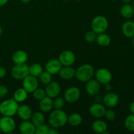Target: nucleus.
Returning a JSON list of instances; mask_svg holds the SVG:
<instances>
[{
  "label": "nucleus",
  "mask_w": 134,
  "mask_h": 134,
  "mask_svg": "<svg viewBox=\"0 0 134 134\" xmlns=\"http://www.w3.org/2000/svg\"><path fill=\"white\" fill-rule=\"evenodd\" d=\"M68 116L62 109H55L48 116V124L52 128H58L64 126L68 122Z\"/></svg>",
  "instance_id": "1"
},
{
  "label": "nucleus",
  "mask_w": 134,
  "mask_h": 134,
  "mask_svg": "<svg viewBox=\"0 0 134 134\" xmlns=\"http://www.w3.org/2000/svg\"><path fill=\"white\" fill-rule=\"evenodd\" d=\"M95 71L92 65L89 64H85L81 65L75 70V76L78 81L82 82H86L92 79Z\"/></svg>",
  "instance_id": "2"
},
{
  "label": "nucleus",
  "mask_w": 134,
  "mask_h": 134,
  "mask_svg": "<svg viewBox=\"0 0 134 134\" xmlns=\"http://www.w3.org/2000/svg\"><path fill=\"white\" fill-rule=\"evenodd\" d=\"M18 106V103L14 98L4 100L0 104V113L3 116H13L16 114Z\"/></svg>",
  "instance_id": "3"
},
{
  "label": "nucleus",
  "mask_w": 134,
  "mask_h": 134,
  "mask_svg": "<svg viewBox=\"0 0 134 134\" xmlns=\"http://www.w3.org/2000/svg\"><path fill=\"white\" fill-rule=\"evenodd\" d=\"M109 22L107 18L102 15L96 16L92 20L91 23L92 30L97 34L104 33L107 30Z\"/></svg>",
  "instance_id": "4"
},
{
  "label": "nucleus",
  "mask_w": 134,
  "mask_h": 134,
  "mask_svg": "<svg viewBox=\"0 0 134 134\" xmlns=\"http://www.w3.org/2000/svg\"><path fill=\"white\" fill-rule=\"evenodd\" d=\"M16 128V122L12 116H3L0 119V130L5 133H12Z\"/></svg>",
  "instance_id": "5"
},
{
  "label": "nucleus",
  "mask_w": 134,
  "mask_h": 134,
  "mask_svg": "<svg viewBox=\"0 0 134 134\" xmlns=\"http://www.w3.org/2000/svg\"><path fill=\"white\" fill-rule=\"evenodd\" d=\"M28 75L29 66L26 64H15L11 69V75L15 79H24Z\"/></svg>",
  "instance_id": "6"
},
{
  "label": "nucleus",
  "mask_w": 134,
  "mask_h": 134,
  "mask_svg": "<svg viewBox=\"0 0 134 134\" xmlns=\"http://www.w3.org/2000/svg\"><path fill=\"white\" fill-rule=\"evenodd\" d=\"M81 96V91L77 86H71L65 90L64 93V99L69 103L77 102Z\"/></svg>",
  "instance_id": "7"
},
{
  "label": "nucleus",
  "mask_w": 134,
  "mask_h": 134,
  "mask_svg": "<svg viewBox=\"0 0 134 134\" xmlns=\"http://www.w3.org/2000/svg\"><path fill=\"white\" fill-rule=\"evenodd\" d=\"M94 74H95L96 79L102 85L110 83L113 78L111 72L106 68H100L98 69Z\"/></svg>",
  "instance_id": "8"
},
{
  "label": "nucleus",
  "mask_w": 134,
  "mask_h": 134,
  "mask_svg": "<svg viewBox=\"0 0 134 134\" xmlns=\"http://www.w3.org/2000/svg\"><path fill=\"white\" fill-rule=\"evenodd\" d=\"M58 60L62 66H71L75 62L76 56L72 51L66 50L61 52Z\"/></svg>",
  "instance_id": "9"
},
{
  "label": "nucleus",
  "mask_w": 134,
  "mask_h": 134,
  "mask_svg": "<svg viewBox=\"0 0 134 134\" xmlns=\"http://www.w3.org/2000/svg\"><path fill=\"white\" fill-rule=\"evenodd\" d=\"M39 82L37 77L28 75L23 79L22 87L27 92V93H32L38 88Z\"/></svg>",
  "instance_id": "10"
},
{
  "label": "nucleus",
  "mask_w": 134,
  "mask_h": 134,
  "mask_svg": "<svg viewBox=\"0 0 134 134\" xmlns=\"http://www.w3.org/2000/svg\"><path fill=\"white\" fill-rule=\"evenodd\" d=\"M106 109L103 104L100 103H93L89 108V113L90 115L96 119H100L104 116Z\"/></svg>",
  "instance_id": "11"
},
{
  "label": "nucleus",
  "mask_w": 134,
  "mask_h": 134,
  "mask_svg": "<svg viewBox=\"0 0 134 134\" xmlns=\"http://www.w3.org/2000/svg\"><path fill=\"white\" fill-rule=\"evenodd\" d=\"M100 88V83L96 79H91L86 82L85 90L86 93L91 96H94L96 94H99Z\"/></svg>",
  "instance_id": "12"
},
{
  "label": "nucleus",
  "mask_w": 134,
  "mask_h": 134,
  "mask_svg": "<svg viewBox=\"0 0 134 134\" xmlns=\"http://www.w3.org/2000/svg\"><path fill=\"white\" fill-rule=\"evenodd\" d=\"M61 91V87L58 82L55 81H51L47 84L45 88L46 95L51 98H55L60 94Z\"/></svg>",
  "instance_id": "13"
},
{
  "label": "nucleus",
  "mask_w": 134,
  "mask_h": 134,
  "mask_svg": "<svg viewBox=\"0 0 134 134\" xmlns=\"http://www.w3.org/2000/svg\"><path fill=\"white\" fill-rule=\"evenodd\" d=\"M62 68V65L58 59H51L48 60L45 65L46 71L49 72L52 75H56L59 73L60 69Z\"/></svg>",
  "instance_id": "14"
},
{
  "label": "nucleus",
  "mask_w": 134,
  "mask_h": 134,
  "mask_svg": "<svg viewBox=\"0 0 134 134\" xmlns=\"http://www.w3.org/2000/svg\"><path fill=\"white\" fill-rule=\"evenodd\" d=\"M102 101L106 107L113 108L118 105L119 102V98L115 93L108 92L104 96Z\"/></svg>",
  "instance_id": "15"
},
{
  "label": "nucleus",
  "mask_w": 134,
  "mask_h": 134,
  "mask_svg": "<svg viewBox=\"0 0 134 134\" xmlns=\"http://www.w3.org/2000/svg\"><path fill=\"white\" fill-rule=\"evenodd\" d=\"M16 114L22 120H29L32 116V110L27 105H22L18 106Z\"/></svg>",
  "instance_id": "16"
},
{
  "label": "nucleus",
  "mask_w": 134,
  "mask_h": 134,
  "mask_svg": "<svg viewBox=\"0 0 134 134\" xmlns=\"http://www.w3.org/2000/svg\"><path fill=\"white\" fill-rule=\"evenodd\" d=\"M39 107L41 111L43 113H48L53 108V100L52 98L46 96L44 98L39 100Z\"/></svg>",
  "instance_id": "17"
},
{
  "label": "nucleus",
  "mask_w": 134,
  "mask_h": 134,
  "mask_svg": "<svg viewBox=\"0 0 134 134\" xmlns=\"http://www.w3.org/2000/svg\"><path fill=\"white\" fill-rule=\"evenodd\" d=\"M36 127L29 120H23L20 124L19 130L22 134H34Z\"/></svg>",
  "instance_id": "18"
},
{
  "label": "nucleus",
  "mask_w": 134,
  "mask_h": 134,
  "mask_svg": "<svg viewBox=\"0 0 134 134\" xmlns=\"http://www.w3.org/2000/svg\"><path fill=\"white\" fill-rule=\"evenodd\" d=\"M28 59V55L22 50L16 51L12 56V60L15 64H26Z\"/></svg>",
  "instance_id": "19"
},
{
  "label": "nucleus",
  "mask_w": 134,
  "mask_h": 134,
  "mask_svg": "<svg viewBox=\"0 0 134 134\" xmlns=\"http://www.w3.org/2000/svg\"><path fill=\"white\" fill-rule=\"evenodd\" d=\"M59 75L64 80H70L75 76V70L71 66H62Z\"/></svg>",
  "instance_id": "20"
},
{
  "label": "nucleus",
  "mask_w": 134,
  "mask_h": 134,
  "mask_svg": "<svg viewBox=\"0 0 134 134\" xmlns=\"http://www.w3.org/2000/svg\"><path fill=\"white\" fill-rule=\"evenodd\" d=\"M122 31L126 37H134V22L132 21L124 22L122 27Z\"/></svg>",
  "instance_id": "21"
},
{
  "label": "nucleus",
  "mask_w": 134,
  "mask_h": 134,
  "mask_svg": "<svg viewBox=\"0 0 134 134\" xmlns=\"http://www.w3.org/2000/svg\"><path fill=\"white\" fill-rule=\"evenodd\" d=\"M92 129L96 133H103L105 131L107 130V125L106 122L100 119H97L94 120L92 123Z\"/></svg>",
  "instance_id": "22"
},
{
  "label": "nucleus",
  "mask_w": 134,
  "mask_h": 134,
  "mask_svg": "<svg viewBox=\"0 0 134 134\" xmlns=\"http://www.w3.org/2000/svg\"><path fill=\"white\" fill-rule=\"evenodd\" d=\"M27 95L28 93L23 87L19 88L14 92L13 98L18 103H22L27 99Z\"/></svg>",
  "instance_id": "23"
},
{
  "label": "nucleus",
  "mask_w": 134,
  "mask_h": 134,
  "mask_svg": "<svg viewBox=\"0 0 134 134\" xmlns=\"http://www.w3.org/2000/svg\"><path fill=\"white\" fill-rule=\"evenodd\" d=\"M111 37H109V35L105 34V32L98 34L96 39V41L97 42L98 45L103 47H105L109 45L111 43Z\"/></svg>",
  "instance_id": "24"
},
{
  "label": "nucleus",
  "mask_w": 134,
  "mask_h": 134,
  "mask_svg": "<svg viewBox=\"0 0 134 134\" xmlns=\"http://www.w3.org/2000/svg\"><path fill=\"white\" fill-rule=\"evenodd\" d=\"M82 122V117L79 113H73L71 114L68 118V122L72 126H79Z\"/></svg>",
  "instance_id": "25"
},
{
  "label": "nucleus",
  "mask_w": 134,
  "mask_h": 134,
  "mask_svg": "<svg viewBox=\"0 0 134 134\" xmlns=\"http://www.w3.org/2000/svg\"><path fill=\"white\" fill-rule=\"evenodd\" d=\"M44 121H45V118L42 112L37 111L32 114V116L31 117V122L35 127L44 124Z\"/></svg>",
  "instance_id": "26"
},
{
  "label": "nucleus",
  "mask_w": 134,
  "mask_h": 134,
  "mask_svg": "<svg viewBox=\"0 0 134 134\" xmlns=\"http://www.w3.org/2000/svg\"><path fill=\"white\" fill-rule=\"evenodd\" d=\"M134 9L132 5L124 3L120 9V14L124 18H130L133 15Z\"/></svg>",
  "instance_id": "27"
},
{
  "label": "nucleus",
  "mask_w": 134,
  "mask_h": 134,
  "mask_svg": "<svg viewBox=\"0 0 134 134\" xmlns=\"http://www.w3.org/2000/svg\"><path fill=\"white\" fill-rule=\"evenodd\" d=\"M43 71V68L39 64L35 63L29 66V75L37 77V78L39 77Z\"/></svg>",
  "instance_id": "28"
},
{
  "label": "nucleus",
  "mask_w": 134,
  "mask_h": 134,
  "mask_svg": "<svg viewBox=\"0 0 134 134\" xmlns=\"http://www.w3.org/2000/svg\"><path fill=\"white\" fill-rule=\"evenodd\" d=\"M52 75L49 72H48L47 71H44L42 72L41 74L39 75V78L41 83L47 85V84L52 81Z\"/></svg>",
  "instance_id": "29"
},
{
  "label": "nucleus",
  "mask_w": 134,
  "mask_h": 134,
  "mask_svg": "<svg viewBox=\"0 0 134 134\" xmlns=\"http://www.w3.org/2000/svg\"><path fill=\"white\" fill-rule=\"evenodd\" d=\"M124 124L128 130L134 132V114L127 116L124 121Z\"/></svg>",
  "instance_id": "30"
},
{
  "label": "nucleus",
  "mask_w": 134,
  "mask_h": 134,
  "mask_svg": "<svg viewBox=\"0 0 134 134\" xmlns=\"http://www.w3.org/2000/svg\"><path fill=\"white\" fill-rule=\"evenodd\" d=\"M65 99L62 97H56L53 100V108L54 109H62L65 105Z\"/></svg>",
  "instance_id": "31"
},
{
  "label": "nucleus",
  "mask_w": 134,
  "mask_h": 134,
  "mask_svg": "<svg viewBox=\"0 0 134 134\" xmlns=\"http://www.w3.org/2000/svg\"><path fill=\"white\" fill-rule=\"evenodd\" d=\"M33 97L34 99H37V100H41L43 99V98L46 96V92L45 90H43L42 88H36L34 92H32Z\"/></svg>",
  "instance_id": "32"
},
{
  "label": "nucleus",
  "mask_w": 134,
  "mask_h": 134,
  "mask_svg": "<svg viewBox=\"0 0 134 134\" xmlns=\"http://www.w3.org/2000/svg\"><path fill=\"white\" fill-rule=\"evenodd\" d=\"M97 35H98V34H97L95 31H93L92 30H90V31H88L86 34H85V41L89 43H93V42L96 41Z\"/></svg>",
  "instance_id": "33"
},
{
  "label": "nucleus",
  "mask_w": 134,
  "mask_h": 134,
  "mask_svg": "<svg viewBox=\"0 0 134 134\" xmlns=\"http://www.w3.org/2000/svg\"><path fill=\"white\" fill-rule=\"evenodd\" d=\"M48 129L49 127L46 124H43L42 125L37 126L35 128V133L36 134H47L48 133Z\"/></svg>",
  "instance_id": "34"
},
{
  "label": "nucleus",
  "mask_w": 134,
  "mask_h": 134,
  "mask_svg": "<svg viewBox=\"0 0 134 134\" xmlns=\"http://www.w3.org/2000/svg\"><path fill=\"white\" fill-rule=\"evenodd\" d=\"M104 116L106 118V119L108 120H114L116 118V113L113 110L111 109H106L105 113Z\"/></svg>",
  "instance_id": "35"
},
{
  "label": "nucleus",
  "mask_w": 134,
  "mask_h": 134,
  "mask_svg": "<svg viewBox=\"0 0 134 134\" xmlns=\"http://www.w3.org/2000/svg\"><path fill=\"white\" fill-rule=\"evenodd\" d=\"M8 88L5 86L1 85L0 86V98H4L8 94Z\"/></svg>",
  "instance_id": "36"
},
{
  "label": "nucleus",
  "mask_w": 134,
  "mask_h": 134,
  "mask_svg": "<svg viewBox=\"0 0 134 134\" xmlns=\"http://www.w3.org/2000/svg\"><path fill=\"white\" fill-rule=\"evenodd\" d=\"M7 71L3 67L0 66V79H3L6 76Z\"/></svg>",
  "instance_id": "37"
},
{
  "label": "nucleus",
  "mask_w": 134,
  "mask_h": 134,
  "mask_svg": "<svg viewBox=\"0 0 134 134\" xmlns=\"http://www.w3.org/2000/svg\"><path fill=\"white\" fill-rule=\"evenodd\" d=\"M59 132L56 128H49L48 131V133L47 134H58Z\"/></svg>",
  "instance_id": "38"
},
{
  "label": "nucleus",
  "mask_w": 134,
  "mask_h": 134,
  "mask_svg": "<svg viewBox=\"0 0 134 134\" xmlns=\"http://www.w3.org/2000/svg\"><path fill=\"white\" fill-rule=\"evenodd\" d=\"M94 97H95L96 102H98V103H100V102L103 100V98H102L100 95H99V94H96V96H94Z\"/></svg>",
  "instance_id": "39"
},
{
  "label": "nucleus",
  "mask_w": 134,
  "mask_h": 134,
  "mask_svg": "<svg viewBox=\"0 0 134 134\" xmlns=\"http://www.w3.org/2000/svg\"><path fill=\"white\" fill-rule=\"evenodd\" d=\"M111 88H112V86L110 85V83H107L105 85V89L107 91H111Z\"/></svg>",
  "instance_id": "40"
},
{
  "label": "nucleus",
  "mask_w": 134,
  "mask_h": 134,
  "mask_svg": "<svg viewBox=\"0 0 134 134\" xmlns=\"http://www.w3.org/2000/svg\"><path fill=\"white\" fill-rule=\"evenodd\" d=\"M130 111L132 114H134V101L130 105Z\"/></svg>",
  "instance_id": "41"
},
{
  "label": "nucleus",
  "mask_w": 134,
  "mask_h": 134,
  "mask_svg": "<svg viewBox=\"0 0 134 134\" xmlns=\"http://www.w3.org/2000/svg\"><path fill=\"white\" fill-rule=\"evenodd\" d=\"M8 1H9V0H0V7L4 6L5 5H6Z\"/></svg>",
  "instance_id": "42"
},
{
  "label": "nucleus",
  "mask_w": 134,
  "mask_h": 134,
  "mask_svg": "<svg viewBox=\"0 0 134 134\" xmlns=\"http://www.w3.org/2000/svg\"><path fill=\"white\" fill-rule=\"evenodd\" d=\"M123 3H129L130 2L132 1V0H120Z\"/></svg>",
  "instance_id": "43"
},
{
  "label": "nucleus",
  "mask_w": 134,
  "mask_h": 134,
  "mask_svg": "<svg viewBox=\"0 0 134 134\" xmlns=\"http://www.w3.org/2000/svg\"><path fill=\"white\" fill-rule=\"evenodd\" d=\"M20 1H21V2L23 3L26 4V3H28L30 2L31 0H20Z\"/></svg>",
  "instance_id": "44"
},
{
  "label": "nucleus",
  "mask_w": 134,
  "mask_h": 134,
  "mask_svg": "<svg viewBox=\"0 0 134 134\" xmlns=\"http://www.w3.org/2000/svg\"><path fill=\"white\" fill-rule=\"evenodd\" d=\"M2 34H3V28H2V27L0 26V37L2 35Z\"/></svg>",
  "instance_id": "45"
},
{
  "label": "nucleus",
  "mask_w": 134,
  "mask_h": 134,
  "mask_svg": "<svg viewBox=\"0 0 134 134\" xmlns=\"http://www.w3.org/2000/svg\"><path fill=\"white\" fill-rule=\"evenodd\" d=\"M132 44H133V45H134V37H132Z\"/></svg>",
  "instance_id": "46"
},
{
  "label": "nucleus",
  "mask_w": 134,
  "mask_h": 134,
  "mask_svg": "<svg viewBox=\"0 0 134 134\" xmlns=\"http://www.w3.org/2000/svg\"><path fill=\"white\" fill-rule=\"evenodd\" d=\"M132 6H133V9H134V0L133 1H132Z\"/></svg>",
  "instance_id": "47"
},
{
  "label": "nucleus",
  "mask_w": 134,
  "mask_h": 134,
  "mask_svg": "<svg viewBox=\"0 0 134 134\" xmlns=\"http://www.w3.org/2000/svg\"><path fill=\"white\" fill-rule=\"evenodd\" d=\"M62 1H69V0H62Z\"/></svg>",
  "instance_id": "48"
},
{
  "label": "nucleus",
  "mask_w": 134,
  "mask_h": 134,
  "mask_svg": "<svg viewBox=\"0 0 134 134\" xmlns=\"http://www.w3.org/2000/svg\"><path fill=\"white\" fill-rule=\"evenodd\" d=\"M75 1H81V0H75Z\"/></svg>",
  "instance_id": "49"
},
{
  "label": "nucleus",
  "mask_w": 134,
  "mask_h": 134,
  "mask_svg": "<svg viewBox=\"0 0 134 134\" xmlns=\"http://www.w3.org/2000/svg\"><path fill=\"white\" fill-rule=\"evenodd\" d=\"M111 1H117V0H111Z\"/></svg>",
  "instance_id": "50"
}]
</instances>
